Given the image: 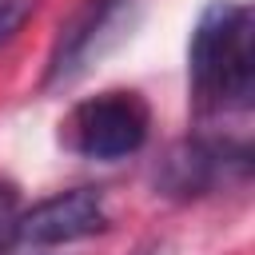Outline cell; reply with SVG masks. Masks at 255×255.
<instances>
[{
	"label": "cell",
	"mask_w": 255,
	"mask_h": 255,
	"mask_svg": "<svg viewBox=\"0 0 255 255\" xmlns=\"http://www.w3.org/2000/svg\"><path fill=\"white\" fill-rule=\"evenodd\" d=\"M40 0H0V48L8 40H16V32L36 16Z\"/></svg>",
	"instance_id": "cell-7"
},
{
	"label": "cell",
	"mask_w": 255,
	"mask_h": 255,
	"mask_svg": "<svg viewBox=\"0 0 255 255\" xmlns=\"http://www.w3.org/2000/svg\"><path fill=\"white\" fill-rule=\"evenodd\" d=\"M139 12V0H80L52 40L48 64H44V88H68L80 80L112 44H120Z\"/></svg>",
	"instance_id": "cell-4"
},
{
	"label": "cell",
	"mask_w": 255,
	"mask_h": 255,
	"mask_svg": "<svg viewBox=\"0 0 255 255\" xmlns=\"http://www.w3.org/2000/svg\"><path fill=\"white\" fill-rule=\"evenodd\" d=\"M20 215H24L20 187L0 175V255H12L20 247Z\"/></svg>",
	"instance_id": "cell-6"
},
{
	"label": "cell",
	"mask_w": 255,
	"mask_h": 255,
	"mask_svg": "<svg viewBox=\"0 0 255 255\" xmlns=\"http://www.w3.org/2000/svg\"><path fill=\"white\" fill-rule=\"evenodd\" d=\"M251 163H255L251 143L243 135L199 131V135L175 139L159 155V163L151 171V183L163 199L191 203V199H207L223 187H247Z\"/></svg>",
	"instance_id": "cell-2"
},
{
	"label": "cell",
	"mask_w": 255,
	"mask_h": 255,
	"mask_svg": "<svg viewBox=\"0 0 255 255\" xmlns=\"http://www.w3.org/2000/svg\"><path fill=\"white\" fill-rule=\"evenodd\" d=\"M187 84L199 120L247 116L255 104V16L239 0H207L187 40Z\"/></svg>",
	"instance_id": "cell-1"
},
{
	"label": "cell",
	"mask_w": 255,
	"mask_h": 255,
	"mask_svg": "<svg viewBox=\"0 0 255 255\" xmlns=\"http://www.w3.org/2000/svg\"><path fill=\"white\" fill-rule=\"evenodd\" d=\"M108 231V207L104 195L96 187H68L56 191L32 207H24L20 215V243L44 251V247H64V243H80Z\"/></svg>",
	"instance_id": "cell-5"
},
{
	"label": "cell",
	"mask_w": 255,
	"mask_h": 255,
	"mask_svg": "<svg viewBox=\"0 0 255 255\" xmlns=\"http://www.w3.org/2000/svg\"><path fill=\"white\" fill-rule=\"evenodd\" d=\"M60 139L84 159H128L151 135V108L131 88H112L80 100L60 124Z\"/></svg>",
	"instance_id": "cell-3"
},
{
	"label": "cell",
	"mask_w": 255,
	"mask_h": 255,
	"mask_svg": "<svg viewBox=\"0 0 255 255\" xmlns=\"http://www.w3.org/2000/svg\"><path fill=\"white\" fill-rule=\"evenodd\" d=\"M135 255H155V251H135Z\"/></svg>",
	"instance_id": "cell-8"
}]
</instances>
